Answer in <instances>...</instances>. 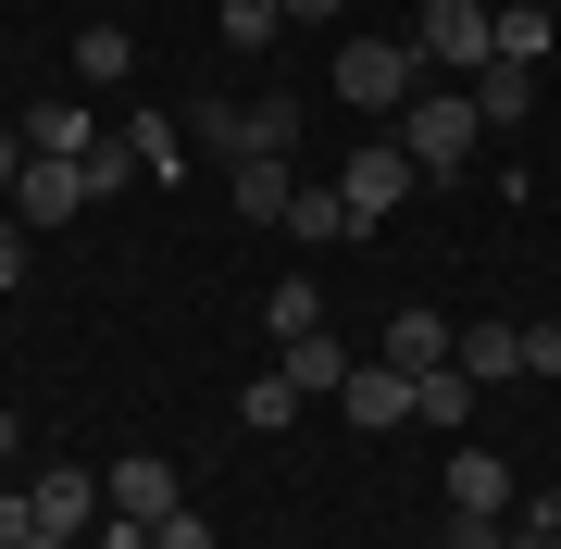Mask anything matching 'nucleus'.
<instances>
[{
    "instance_id": "1",
    "label": "nucleus",
    "mask_w": 561,
    "mask_h": 549,
    "mask_svg": "<svg viewBox=\"0 0 561 549\" xmlns=\"http://www.w3.org/2000/svg\"><path fill=\"white\" fill-rule=\"evenodd\" d=\"M324 76H337L350 113H412V101H424V50H412V38H350Z\"/></svg>"
},
{
    "instance_id": "2",
    "label": "nucleus",
    "mask_w": 561,
    "mask_h": 549,
    "mask_svg": "<svg viewBox=\"0 0 561 549\" xmlns=\"http://www.w3.org/2000/svg\"><path fill=\"white\" fill-rule=\"evenodd\" d=\"M400 150H412L424 175H461V163L486 150V113H474V88H424V101L400 113Z\"/></svg>"
},
{
    "instance_id": "3",
    "label": "nucleus",
    "mask_w": 561,
    "mask_h": 549,
    "mask_svg": "<svg viewBox=\"0 0 561 549\" xmlns=\"http://www.w3.org/2000/svg\"><path fill=\"white\" fill-rule=\"evenodd\" d=\"M412 50H424V76H486V62H500V13H486V0H424Z\"/></svg>"
},
{
    "instance_id": "4",
    "label": "nucleus",
    "mask_w": 561,
    "mask_h": 549,
    "mask_svg": "<svg viewBox=\"0 0 561 549\" xmlns=\"http://www.w3.org/2000/svg\"><path fill=\"white\" fill-rule=\"evenodd\" d=\"M412 187H424V163H412L400 138H362V150H350V175H337V201H350V225H387Z\"/></svg>"
},
{
    "instance_id": "5",
    "label": "nucleus",
    "mask_w": 561,
    "mask_h": 549,
    "mask_svg": "<svg viewBox=\"0 0 561 549\" xmlns=\"http://www.w3.org/2000/svg\"><path fill=\"white\" fill-rule=\"evenodd\" d=\"M175 500H187V474H175V462H150V449L101 462V512H125V525H162Z\"/></svg>"
},
{
    "instance_id": "6",
    "label": "nucleus",
    "mask_w": 561,
    "mask_h": 549,
    "mask_svg": "<svg viewBox=\"0 0 561 549\" xmlns=\"http://www.w3.org/2000/svg\"><path fill=\"white\" fill-rule=\"evenodd\" d=\"M88 213V175L76 163H25L13 175V225H25V238H50V225H76Z\"/></svg>"
},
{
    "instance_id": "7",
    "label": "nucleus",
    "mask_w": 561,
    "mask_h": 549,
    "mask_svg": "<svg viewBox=\"0 0 561 549\" xmlns=\"http://www.w3.org/2000/svg\"><path fill=\"white\" fill-rule=\"evenodd\" d=\"M337 400H350V425H362V437H387V425H412V375H400V363H362V375L337 387Z\"/></svg>"
},
{
    "instance_id": "8",
    "label": "nucleus",
    "mask_w": 561,
    "mask_h": 549,
    "mask_svg": "<svg viewBox=\"0 0 561 549\" xmlns=\"http://www.w3.org/2000/svg\"><path fill=\"white\" fill-rule=\"evenodd\" d=\"M25 512H38V537H88V525H101V474H38Z\"/></svg>"
},
{
    "instance_id": "9",
    "label": "nucleus",
    "mask_w": 561,
    "mask_h": 549,
    "mask_svg": "<svg viewBox=\"0 0 561 549\" xmlns=\"http://www.w3.org/2000/svg\"><path fill=\"white\" fill-rule=\"evenodd\" d=\"M25 125V150H38V163H88V150H101V125H88L76 101H38V113H13Z\"/></svg>"
},
{
    "instance_id": "10",
    "label": "nucleus",
    "mask_w": 561,
    "mask_h": 549,
    "mask_svg": "<svg viewBox=\"0 0 561 549\" xmlns=\"http://www.w3.org/2000/svg\"><path fill=\"white\" fill-rule=\"evenodd\" d=\"M437 488H449V512H512V462H500V449H449Z\"/></svg>"
},
{
    "instance_id": "11",
    "label": "nucleus",
    "mask_w": 561,
    "mask_h": 549,
    "mask_svg": "<svg viewBox=\"0 0 561 549\" xmlns=\"http://www.w3.org/2000/svg\"><path fill=\"white\" fill-rule=\"evenodd\" d=\"M449 350H461V338H449V325H437V312H424V300H412V312H387V350H375V363H400V375H437V363H449Z\"/></svg>"
},
{
    "instance_id": "12",
    "label": "nucleus",
    "mask_w": 561,
    "mask_h": 549,
    "mask_svg": "<svg viewBox=\"0 0 561 549\" xmlns=\"http://www.w3.org/2000/svg\"><path fill=\"white\" fill-rule=\"evenodd\" d=\"M275 375H287V387H300V400H337V387H350L362 363H350V350H337V338H287V350H275Z\"/></svg>"
},
{
    "instance_id": "13",
    "label": "nucleus",
    "mask_w": 561,
    "mask_h": 549,
    "mask_svg": "<svg viewBox=\"0 0 561 549\" xmlns=\"http://www.w3.org/2000/svg\"><path fill=\"white\" fill-rule=\"evenodd\" d=\"M474 113H486V138H512V125L537 113V62H486V76H474Z\"/></svg>"
},
{
    "instance_id": "14",
    "label": "nucleus",
    "mask_w": 561,
    "mask_h": 549,
    "mask_svg": "<svg viewBox=\"0 0 561 549\" xmlns=\"http://www.w3.org/2000/svg\"><path fill=\"white\" fill-rule=\"evenodd\" d=\"M262 338H275V350H287V338H324V287H312V275H275V300H262Z\"/></svg>"
},
{
    "instance_id": "15",
    "label": "nucleus",
    "mask_w": 561,
    "mask_h": 549,
    "mask_svg": "<svg viewBox=\"0 0 561 549\" xmlns=\"http://www.w3.org/2000/svg\"><path fill=\"white\" fill-rule=\"evenodd\" d=\"M461 412H474V375H461V363H437V375H412V425H437V437H461Z\"/></svg>"
},
{
    "instance_id": "16",
    "label": "nucleus",
    "mask_w": 561,
    "mask_h": 549,
    "mask_svg": "<svg viewBox=\"0 0 561 549\" xmlns=\"http://www.w3.org/2000/svg\"><path fill=\"white\" fill-rule=\"evenodd\" d=\"M449 363L474 375V387H512V375H524V325H474V338L449 350Z\"/></svg>"
},
{
    "instance_id": "17",
    "label": "nucleus",
    "mask_w": 561,
    "mask_h": 549,
    "mask_svg": "<svg viewBox=\"0 0 561 549\" xmlns=\"http://www.w3.org/2000/svg\"><path fill=\"white\" fill-rule=\"evenodd\" d=\"M225 187H238V213H250V225H287V201H300V175H287V163H238Z\"/></svg>"
},
{
    "instance_id": "18",
    "label": "nucleus",
    "mask_w": 561,
    "mask_h": 549,
    "mask_svg": "<svg viewBox=\"0 0 561 549\" xmlns=\"http://www.w3.org/2000/svg\"><path fill=\"white\" fill-rule=\"evenodd\" d=\"M125 150H138V163H150L162 187L187 175V125H162V113H138V125H125Z\"/></svg>"
},
{
    "instance_id": "19",
    "label": "nucleus",
    "mask_w": 561,
    "mask_h": 549,
    "mask_svg": "<svg viewBox=\"0 0 561 549\" xmlns=\"http://www.w3.org/2000/svg\"><path fill=\"white\" fill-rule=\"evenodd\" d=\"M187 138L225 150V163H250V101H201V113H187Z\"/></svg>"
},
{
    "instance_id": "20",
    "label": "nucleus",
    "mask_w": 561,
    "mask_h": 549,
    "mask_svg": "<svg viewBox=\"0 0 561 549\" xmlns=\"http://www.w3.org/2000/svg\"><path fill=\"white\" fill-rule=\"evenodd\" d=\"M125 62H138V38H125V25H88L76 38V88H113Z\"/></svg>"
},
{
    "instance_id": "21",
    "label": "nucleus",
    "mask_w": 561,
    "mask_h": 549,
    "mask_svg": "<svg viewBox=\"0 0 561 549\" xmlns=\"http://www.w3.org/2000/svg\"><path fill=\"white\" fill-rule=\"evenodd\" d=\"M300 150V101H250V163H287Z\"/></svg>"
},
{
    "instance_id": "22",
    "label": "nucleus",
    "mask_w": 561,
    "mask_h": 549,
    "mask_svg": "<svg viewBox=\"0 0 561 549\" xmlns=\"http://www.w3.org/2000/svg\"><path fill=\"white\" fill-rule=\"evenodd\" d=\"M287 412H300V387H287V375H250V387H238V425H250V437H275Z\"/></svg>"
},
{
    "instance_id": "23",
    "label": "nucleus",
    "mask_w": 561,
    "mask_h": 549,
    "mask_svg": "<svg viewBox=\"0 0 561 549\" xmlns=\"http://www.w3.org/2000/svg\"><path fill=\"white\" fill-rule=\"evenodd\" d=\"M287 238H350V201H337V187H300V201H287Z\"/></svg>"
},
{
    "instance_id": "24",
    "label": "nucleus",
    "mask_w": 561,
    "mask_h": 549,
    "mask_svg": "<svg viewBox=\"0 0 561 549\" xmlns=\"http://www.w3.org/2000/svg\"><path fill=\"white\" fill-rule=\"evenodd\" d=\"M275 25H287V0H225V50H275Z\"/></svg>"
},
{
    "instance_id": "25",
    "label": "nucleus",
    "mask_w": 561,
    "mask_h": 549,
    "mask_svg": "<svg viewBox=\"0 0 561 549\" xmlns=\"http://www.w3.org/2000/svg\"><path fill=\"white\" fill-rule=\"evenodd\" d=\"M76 175H88V201H113V187H138L150 163H138V150H125V138H101V150H88V163H76Z\"/></svg>"
},
{
    "instance_id": "26",
    "label": "nucleus",
    "mask_w": 561,
    "mask_h": 549,
    "mask_svg": "<svg viewBox=\"0 0 561 549\" xmlns=\"http://www.w3.org/2000/svg\"><path fill=\"white\" fill-rule=\"evenodd\" d=\"M500 62H549V13H537V0L500 13Z\"/></svg>"
},
{
    "instance_id": "27",
    "label": "nucleus",
    "mask_w": 561,
    "mask_h": 549,
    "mask_svg": "<svg viewBox=\"0 0 561 549\" xmlns=\"http://www.w3.org/2000/svg\"><path fill=\"white\" fill-rule=\"evenodd\" d=\"M512 537V512H449V549H500Z\"/></svg>"
},
{
    "instance_id": "28",
    "label": "nucleus",
    "mask_w": 561,
    "mask_h": 549,
    "mask_svg": "<svg viewBox=\"0 0 561 549\" xmlns=\"http://www.w3.org/2000/svg\"><path fill=\"white\" fill-rule=\"evenodd\" d=\"M150 549H213V525H201V512L175 500V512H162V525H150Z\"/></svg>"
},
{
    "instance_id": "29",
    "label": "nucleus",
    "mask_w": 561,
    "mask_h": 549,
    "mask_svg": "<svg viewBox=\"0 0 561 549\" xmlns=\"http://www.w3.org/2000/svg\"><path fill=\"white\" fill-rule=\"evenodd\" d=\"M25 263H38V238H25L13 213H0V287H25Z\"/></svg>"
},
{
    "instance_id": "30",
    "label": "nucleus",
    "mask_w": 561,
    "mask_h": 549,
    "mask_svg": "<svg viewBox=\"0 0 561 549\" xmlns=\"http://www.w3.org/2000/svg\"><path fill=\"white\" fill-rule=\"evenodd\" d=\"M38 537V512H25V488H0V549H25Z\"/></svg>"
},
{
    "instance_id": "31",
    "label": "nucleus",
    "mask_w": 561,
    "mask_h": 549,
    "mask_svg": "<svg viewBox=\"0 0 561 549\" xmlns=\"http://www.w3.org/2000/svg\"><path fill=\"white\" fill-rule=\"evenodd\" d=\"M524 375H561V325H524Z\"/></svg>"
},
{
    "instance_id": "32",
    "label": "nucleus",
    "mask_w": 561,
    "mask_h": 549,
    "mask_svg": "<svg viewBox=\"0 0 561 549\" xmlns=\"http://www.w3.org/2000/svg\"><path fill=\"white\" fill-rule=\"evenodd\" d=\"M88 549H150V525H125V512H101V525H88Z\"/></svg>"
},
{
    "instance_id": "33",
    "label": "nucleus",
    "mask_w": 561,
    "mask_h": 549,
    "mask_svg": "<svg viewBox=\"0 0 561 549\" xmlns=\"http://www.w3.org/2000/svg\"><path fill=\"white\" fill-rule=\"evenodd\" d=\"M38 163V150H25V125H0V201H13V175Z\"/></svg>"
},
{
    "instance_id": "34",
    "label": "nucleus",
    "mask_w": 561,
    "mask_h": 549,
    "mask_svg": "<svg viewBox=\"0 0 561 549\" xmlns=\"http://www.w3.org/2000/svg\"><path fill=\"white\" fill-rule=\"evenodd\" d=\"M537 525H549V549H561V488H549V500H537Z\"/></svg>"
},
{
    "instance_id": "35",
    "label": "nucleus",
    "mask_w": 561,
    "mask_h": 549,
    "mask_svg": "<svg viewBox=\"0 0 561 549\" xmlns=\"http://www.w3.org/2000/svg\"><path fill=\"white\" fill-rule=\"evenodd\" d=\"M13 449H25V425H13V412H0V462H13Z\"/></svg>"
},
{
    "instance_id": "36",
    "label": "nucleus",
    "mask_w": 561,
    "mask_h": 549,
    "mask_svg": "<svg viewBox=\"0 0 561 549\" xmlns=\"http://www.w3.org/2000/svg\"><path fill=\"white\" fill-rule=\"evenodd\" d=\"M287 13H300V25H324V13H337V0H287Z\"/></svg>"
},
{
    "instance_id": "37",
    "label": "nucleus",
    "mask_w": 561,
    "mask_h": 549,
    "mask_svg": "<svg viewBox=\"0 0 561 549\" xmlns=\"http://www.w3.org/2000/svg\"><path fill=\"white\" fill-rule=\"evenodd\" d=\"M25 549H88V537H25Z\"/></svg>"
}]
</instances>
